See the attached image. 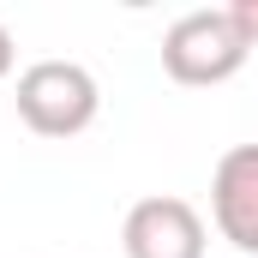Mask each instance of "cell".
Returning a JSON list of instances; mask_svg holds the SVG:
<instances>
[{
	"mask_svg": "<svg viewBox=\"0 0 258 258\" xmlns=\"http://www.w3.org/2000/svg\"><path fill=\"white\" fill-rule=\"evenodd\" d=\"M102 90L78 60H36L18 72V120L36 138H78L96 120Z\"/></svg>",
	"mask_w": 258,
	"mask_h": 258,
	"instance_id": "1",
	"label": "cell"
},
{
	"mask_svg": "<svg viewBox=\"0 0 258 258\" xmlns=\"http://www.w3.org/2000/svg\"><path fill=\"white\" fill-rule=\"evenodd\" d=\"M12 60H18V48H12V30H6V24H0V78H6V72H12Z\"/></svg>",
	"mask_w": 258,
	"mask_h": 258,
	"instance_id": "6",
	"label": "cell"
},
{
	"mask_svg": "<svg viewBox=\"0 0 258 258\" xmlns=\"http://www.w3.org/2000/svg\"><path fill=\"white\" fill-rule=\"evenodd\" d=\"M210 216L234 252L258 258V144L222 150V162L210 174Z\"/></svg>",
	"mask_w": 258,
	"mask_h": 258,
	"instance_id": "4",
	"label": "cell"
},
{
	"mask_svg": "<svg viewBox=\"0 0 258 258\" xmlns=\"http://www.w3.org/2000/svg\"><path fill=\"white\" fill-rule=\"evenodd\" d=\"M246 42H240V30L228 24V12L222 6H198L186 18H174L168 24V36H162V72L174 78V84H228L240 66H246Z\"/></svg>",
	"mask_w": 258,
	"mask_h": 258,
	"instance_id": "2",
	"label": "cell"
},
{
	"mask_svg": "<svg viewBox=\"0 0 258 258\" xmlns=\"http://www.w3.org/2000/svg\"><path fill=\"white\" fill-rule=\"evenodd\" d=\"M120 246L126 258H204V216L174 192L138 198L126 210Z\"/></svg>",
	"mask_w": 258,
	"mask_h": 258,
	"instance_id": "3",
	"label": "cell"
},
{
	"mask_svg": "<svg viewBox=\"0 0 258 258\" xmlns=\"http://www.w3.org/2000/svg\"><path fill=\"white\" fill-rule=\"evenodd\" d=\"M222 12H228V24L240 30V42H246V48H258V0H228Z\"/></svg>",
	"mask_w": 258,
	"mask_h": 258,
	"instance_id": "5",
	"label": "cell"
}]
</instances>
